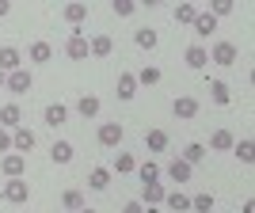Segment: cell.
Returning a JSON list of instances; mask_svg holds the SVG:
<instances>
[{
	"label": "cell",
	"instance_id": "1f68e13d",
	"mask_svg": "<svg viewBox=\"0 0 255 213\" xmlns=\"http://www.w3.org/2000/svg\"><path fill=\"white\" fill-rule=\"evenodd\" d=\"M191 210H194V213H213V194H210V191L194 194V198H191Z\"/></svg>",
	"mask_w": 255,
	"mask_h": 213
},
{
	"label": "cell",
	"instance_id": "603a6c76",
	"mask_svg": "<svg viewBox=\"0 0 255 213\" xmlns=\"http://www.w3.org/2000/svg\"><path fill=\"white\" fill-rule=\"evenodd\" d=\"M133 42H137L141 50H156V42H160V34L152 31V27H141V31H133Z\"/></svg>",
	"mask_w": 255,
	"mask_h": 213
},
{
	"label": "cell",
	"instance_id": "d6a6232c",
	"mask_svg": "<svg viewBox=\"0 0 255 213\" xmlns=\"http://www.w3.org/2000/svg\"><path fill=\"white\" fill-rule=\"evenodd\" d=\"M61 206H65L69 213L84 210V194H80V191H65V194H61Z\"/></svg>",
	"mask_w": 255,
	"mask_h": 213
},
{
	"label": "cell",
	"instance_id": "74e56055",
	"mask_svg": "<svg viewBox=\"0 0 255 213\" xmlns=\"http://www.w3.org/2000/svg\"><path fill=\"white\" fill-rule=\"evenodd\" d=\"M0 152H11V129H0Z\"/></svg>",
	"mask_w": 255,
	"mask_h": 213
},
{
	"label": "cell",
	"instance_id": "b9f144b4",
	"mask_svg": "<svg viewBox=\"0 0 255 213\" xmlns=\"http://www.w3.org/2000/svg\"><path fill=\"white\" fill-rule=\"evenodd\" d=\"M76 213H96V210H88V206H84V210H76Z\"/></svg>",
	"mask_w": 255,
	"mask_h": 213
},
{
	"label": "cell",
	"instance_id": "9c48e42d",
	"mask_svg": "<svg viewBox=\"0 0 255 213\" xmlns=\"http://www.w3.org/2000/svg\"><path fill=\"white\" fill-rule=\"evenodd\" d=\"M191 175H194V168L187 164V160L175 156V160L168 164V179H171V183H179V187H183V183H191Z\"/></svg>",
	"mask_w": 255,
	"mask_h": 213
},
{
	"label": "cell",
	"instance_id": "7c38bea8",
	"mask_svg": "<svg viewBox=\"0 0 255 213\" xmlns=\"http://www.w3.org/2000/svg\"><path fill=\"white\" fill-rule=\"evenodd\" d=\"M171 114H175V118H194V114H198V99H191V96H175V103H171Z\"/></svg>",
	"mask_w": 255,
	"mask_h": 213
},
{
	"label": "cell",
	"instance_id": "ffe728a7",
	"mask_svg": "<svg viewBox=\"0 0 255 213\" xmlns=\"http://www.w3.org/2000/svg\"><path fill=\"white\" fill-rule=\"evenodd\" d=\"M233 152H236V160H240V164H252V160H255V141H252V137L233 141Z\"/></svg>",
	"mask_w": 255,
	"mask_h": 213
},
{
	"label": "cell",
	"instance_id": "4316f807",
	"mask_svg": "<svg viewBox=\"0 0 255 213\" xmlns=\"http://www.w3.org/2000/svg\"><path fill=\"white\" fill-rule=\"evenodd\" d=\"M50 57H53L50 42H42V38H38V42H31V61H34V65H46Z\"/></svg>",
	"mask_w": 255,
	"mask_h": 213
},
{
	"label": "cell",
	"instance_id": "7a4b0ae2",
	"mask_svg": "<svg viewBox=\"0 0 255 213\" xmlns=\"http://www.w3.org/2000/svg\"><path fill=\"white\" fill-rule=\"evenodd\" d=\"M0 198L11 206H23L27 198H31V187H27V179H8L4 187H0Z\"/></svg>",
	"mask_w": 255,
	"mask_h": 213
},
{
	"label": "cell",
	"instance_id": "ab89813d",
	"mask_svg": "<svg viewBox=\"0 0 255 213\" xmlns=\"http://www.w3.org/2000/svg\"><path fill=\"white\" fill-rule=\"evenodd\" d=\"M8 11H11V0H0V19H4Z\"/></svg>",
	"mask_w": 255,
	"mask_h": 213
},
{
	"label": "cell",
	"instance_id": "d6986e66",
	"mask_svg": "<svg viewBox=\"0 0 255 213\" xmlns=\"http://www.w3.org/2000/svg\"><path fill=\"white\" fill-rule=\"evenodd\" d=\"M99 106H103V103H99V96H80V99H76V114L96 118V114H99Z\"/></svg>",
	"mask_w": 255,
	"mask_h": 213
},
{
	"label": "cell",
	"instance_id": "8992f818",
	"mask_svg": "<svg viewBox=\"0 0 255 213\" xmlns=\"http://www.w3.org/2000/svg\"><path fill=\"white\" fill-rule=\"evenodd\" d=\"M65 57H73V61H84L88 57V34H69V42H65Z\"/></svg>",
	"mask_w": 255,
	"mask_h": 213
},
{
	"label": "cell",
	"instance_id": "52a82bcc",
	"mask_svg": "<svg viewBox=\"0 0 255 213\" xmlns=\"http://www.w3.org/2000/svg\"><path fill=\"white\" fill-rule=\"evenodd\" d=\"M23 69V53L15 46H0V73H15Z\"/></svg>",
	"mask_w": 255,
	"mask_h": 213
},
{
	"label": "cell",
	"instance_id": "83f0119b",
	"mask_svg": "<svg viewBox=\"0 0 255 213\" xmlns=\"http://www.w3.org/2000/svg\"><path fill=\"white\" fill-rule=\"evenodd\" d=\"M115 171L118 175H133V171H137V160L129 156V152H118L115 156Z\"/></svg>",
	"mask_w": 255,
	"mask_h": 213
},
{
	"label": "cell",
	"instance_id": "836d02e7",
	"mask_svg": "<svg viewBox=\"0 0 255 213\" xmlns=\"http://www.w3.org/2000/svg\"><path fill=\"white\" fill-rule=\"evenodd\" d=\"M65 19L69 23H84L88 19V4H65Z\"/></svg>",
	"mask_w": 255,
	"mask_h": 213
},
{
	"label": "cell",
	"instance_id": "8d00e7d4",
	"mask_svg": "<svg viewBox=\"0 0 255 213\" xmlns=\"http://www.w3.org/2000/svg\"><path fill=\"white\" fill-rule=\"evenodd\" d=\"M111 8H115L118 19H126V15H133V11H137V0H115Z\"/></svg>",
	"mask_w": 255,
	"mask_h": 213
},
{
	"label": "cell",
	"instance_id": "3957f363",
	"mask_svg": "<svg viewBox=\"0 0 255 213\" xmlns=\"http://www.w3.org/2000/svg\"><path fill=\"white\" fill-rule=\"evenodd\" d=\"M99 145H107V149H115V145H122V137H126V126H118V122H107V126H99Z\"/></svg>",
	"mask_w": 255,
	"mask_h": 213
},
{
	"label": "cell",
	"instance_id": "30bf717a",
	"mask_svg": "<svg viewBox=\"0 0 255 213\" xmlns=\"http://www.w3.org/2000/svg\"><path fill=\"white\" fill-rule=\"evenodd\" d=\"M164 194H168V187H160V179H156V183H145V187H141L137 202L141 206H160V202H164Z\"/></svg>",
	"mask_w": 255,
	"mask_h": 213
},
{
	"label": "cell",
	"instance_id": "4dcf8cb0",
	"mask_svg": "<svg viewBox=\"0 0 255 213\" xmlns=\"http://www.w3.org/2000/svg\"><path fill=\"white\" fill-rule=\"evenodd\" d=\"M210 149H217V152H229V149H233V133H229V129H217V133L210 137Z\"/></svg>",
	"mask_w": 255,
	"mask_h": 213
},
{
	"label": "cell",
	"instance_id": "e575fe53",
	"mask_svg": "<svg viewBox=\"0 0 255 213\" xmlns=\"http://www.w3.org/2000/svg\"><path fill=\"white\" fill-rule=\"evenodd\" d=\"M233 8H236V0H213L210 15H213V19H221V15H233Z\"/></svg>",
	"mask_w": 255,
	"mask_h": 213
},
{
	"label": "cell",
	"instance_id": "5b68a950",
	"mask_svg": "<svg viewBox=\"0 0 255 213\" xmlns=\"http://www.w3.org/2000/svg\"><path fill=\"white\" fill-rule=\"evenodd\" d=\"M31 149H34V133H31V129H23V126H15V129H11V152L27 156Z\"/></svg>",
	"mask_w": 255,
	"mask_h": 213
},
{
	"label": "cell",
	"instance_id": "44dd1931",
	"mask_svg": "<svg viewBox=\"0 0 255 213\" xmlns=\"http://www.w3.org/2000/svg\"><path fill=\"white\" fill-rule=\"evenodd\" d=\"M145 145H149V152H164L168 149V133L164 129H145Z\"/></svg>",
	"mask_w": 255,
	"mask_h": 213
},
{
	"label": "cell",
	"instance_id": "d590c367",
	"mask_svg": "<svg viewBox=\"0 0 255 213\" xmlns=\"http://www.w3.org/2000/svg\"><path fill=\"white\" fill-rule=\"evenodd\" d=\"M137 84H160V69H156V65H145V69H141V73H137Z\"/></svg>",
	"mask_w": 255,
	"mask_h": 213
},
{
	"label": "cell",
	"instance_id": "f35d334b",
	"mask_svg": "<svg viewBox=\"0 0 255 213\" xmlns=\"http://www.w3.org/2000/svg\"><path fill=\"white\" fill-rule=\"evenodd\" d=\"M122 213H145V206H141L137 198H133V202H126V206H122Z\"/></svg>",
	"mask_w": 255,
	"mask_h": 213
},
{
	"label": "cell",
	"instance_id": "e0dca14e",
	"mask_svg": "<svg viewBox=\"0 0 255 213\" xmlns=\"http://www.w3.org/2000/svg\"><path fill=\"white\" fill-rule=\"evenodd\" d=\"M191 27H194V31H198V38H210V34L217 31V19H213L210 11H198V19H194Z\"/></svg>",
	"mask_w": 255,
	"mask_h": 213
},
{
	"label": "cell",
	"instance_id": "ba28073f",
	"mask_svg": "<svg viewBox=\"0 0 255 213\" xmlns=\"http://www.w3.org/2000/svg\"><path fill=\"white\" fill-rule=\"evenodd\" d=\"M34 76L27 73V69H15V73H8V92H15V96H23V92H31Z\"/></svg>",
	"mask_w": 255,
	"mask_h": 213
},
{
	"label": "cell",
	"instance_id": "277c9868",
	"mask_svg": "<svg viewBox=\"0 0 255 213\" xmlns=\"http://www.w3.org/2000/svg\"><path fill=\"white\" fill-rule=\"evenodd\" d=\"M0 171H4L8 179H23V171H27V156H19V152H8V156L0 160Z\"/></svg>",
	"mask_w": 255,
	"mask_h": 213
},
{
	"label": "cell",
	"instance_id": "8fae6325",
	"mask_svg": "<svg viewBox=\"0 0 255 213\" xmlns=\"http://www.w3.org/2000/svg\"><path fill=\"white\" fill-rule=\"evenodd\" d=\"M19 122H23L19 103H4V106H0V129H15Z\"/></svg>",
	"mask_w": 255,
	"mask_h": 213
},
{
	"label": "cell",
	"instance_id": "2e32d148",
	"mask_svg": "<svg viewBox=\"0 0 255 213\" xmlns=\"http://www.w3.org/2000/svg\"><path fill=\"white\" fill-rule=\"evenodd\" d=\"M50 160L65 168V164L73 160V141H53V149H50Z\"/></svg>",
	"mask_w": 255,
	"mask_h": 213
},
{
	"label": "cell",
	"instance_id": "f1b7e54d",
	"mask_svg": "<svg viewBox=\"0 0 255 213\" xmlns=\"http://www.w3.org/2000/svg\"><path fill=\"white\" fill-rule=\"evenodd\" d=\"M164 202H168V206H171V210H175V213L191 210V198H187V194H183V191H168V194H164Z\"/></svg>",
	"mask_w": 255,
	"mask_h": 213
},
{
	"label": "cell",
	"instance_id": "7402d4cb",
	"mask_svg": "<svg viewBox=\"0 0 255 213\" xmlns=\"http://www.w3.org/2000/svg\"><path fill=\"white\" fill-rule=\"evenodd\" d=\"M198 11H202V8H194V4H175V11H171V15H175V23H179V27H187V23L198 19Z\"/></svg>",
	"mask_w": 255,
	"mask_h": 213
},
{
	"label": "cell",
	"instance_id": "ac0fdd59",
	"mask_svg": "<svg viewBox=\"0 0 255 213\" xmlns=\"http://www.w3.org/2000/svg\"><path fill=\"white\" fill-rule=\"evenodd\" d=\"M210 99L217 106H229L233 103V96H229V84H225V80H210Z\"/></svg>",
	"mask_w": 255,
	"mask_h": 213
},
{
	"label": "cell",
	"instance_id": "d4e9b609",
	"mask_svg": "<svg viewBox=\"0 0 255 213\" xmlns=\"http://www.w3.org/2000/svg\"><path fill=\"white\" fill-rule=\"evenodd\" d=\"M183 61L191 65V69H202V65H210V53H206L202 46H191V50L183 53Z\"/></svg>",
	"mask_w": 255,
	"mask_h": 213
},
{
	"label": "cell",
	"instance_id": "4fadbf2b",
	"mask_svg": "<svg viewBox=\"0 0 255 213\" xmlns=\"http://www.w3.org/2000/svg\"><path fill=\"white\" fill-rule=\"evenodd\" d=\"M42 118H46V126L57 129V126H65V118H69V106H65V103H50V106L42 110Z\"/></svg>",
	"mask_w": 255,
	"mask_h": 213
},
{
	"label": "cell",
	"instance_id": "9a60e30c",
	"mask_svg": "<svg viewBox=\"0 0 255 213\" xmlns=\"http://www.w3.org/2000/svg\"><path fill=\"white\" fill-rule=\"evenodd\" d=\"M133 96H137V76L118 73V99H133Z\"/></svg>",
	"mask_w": 255,
	"mask_h": 213
},
{
	"label": "cell",
	"instance_id": "cb8c5ba5",
	"mask_svg": "<svg viewBox=\"0 0 255 213\" xmlns=\"http://www.w3.org/2000/svg\"><path fill=\"white\" fill-rule=\"evenodd\" d=\"M88 187H92V191H107V187H111V168H92Z\"/></svg>",
	"mask_w": 255,
	"mask_h": 213
},
{
	"label": "cell",
	"instance_id": "484cf974",
	"mask_svg": "<svg viewBox=\"0 0 255 213\" xmlns=\"http://www.w3.org/2000/svg\"><path fill=\"white\" fill-rule=\"evenodd\" d=\"M137 175H141V183H156L160 179V164H156V160H141Z\"/></svg>",
	"mask_w": 255,
	"mask_h": 213
},
{
	"label": "cell",
	"instance_id": "5bb4252c",
	"mask_svg": "<svg viewBox=\"0 0 255 213\" xmlns=\"http://www.w3.org/2000/svg\"><path fill=\"white\" fill-rule=\"evenodd\" d=\"M111 50H115L111 34H96V38H88V53H92V57H107Z\"/></svg>",
	"mask_w": 255,
	"mask_h": 213
},
{
	"label": "cell",
	"instance_id": "60d3db41",
	"mask_svg": "<svg viewBox=\"0 0 255 213\" xmlns=\"http://www.w3.org/2000/svg\"><path fill=\"white\" fill-rule=\"evenodd\" d=\"M4 84H8V73H0V88H4Z\"/></svg>",
	"mask_w": 255,
	"mask_h": 213
},
{
	"label": "cell",
	"instance_id": "6da1fadb",
	"mask_svg": "<svg viewBox=\"0 0 255 213\" xmlns=\"http://www.w3.org/2000/svg\"><path fill=\"white\" fill-rule=\"evenodd\" d=\"M206 53H210V61L221 65V69H233V65L240 61V50H236L233 42H213V50H206Z\"/></svg>",
	"mask_w": 255,
	"mask_h": 213
},
{
	"label": "cell",
	"instance_id": "f546056e",
	"mask_svg": "<svg viewBox=\"0 0 255 213\" xmlns=\"http://www.w3.org/2000/svg\"><path fill=\"white\" fill-rule=\"evenodd\" d=\"M179 160H187L191 168H194V164H202V160H206V145H198V141H194V145H187Z\"/></svg>",
	"mask_w": 255,
	"mask_h": 213
}]
</instances>
